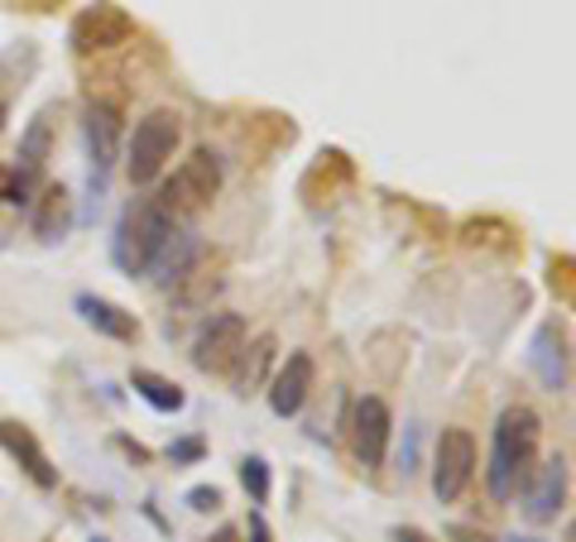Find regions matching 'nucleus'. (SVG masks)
Instances as JSON below:
<instances>
[{
  "label": "nucleus",
  "instance_id": "nucleus-25",
  "mask_svg": "<svg viewBox=\"0 0 576 542\" xmlns=\"http://www.w3.org/2000/svg\"><path fill=\"white\" fill-rule=\"evenodd\" d=\"M96 542H101V538H96Z\"/></svg>",
  "mask_w": 576,
  "mask_h": 542
},
{
  "label": "nucleus",
  "instance_id": "nucleus-17",
  "mask_svg": "<svg viewBox=\"0 0 576 542\" xmlns=\"http://www.w3.org/2000/svg\"><path fill=\"white\" fill-rule=\"evenodd\" d=\"M193 259H197V241L187 236V231H173L168 245L158 250V259H154V269H150V274H154L164 288H173L187 269H193Z\"/></svg>",
  "mask_w": 576,
  "mask_h": 542
},
{
  "label": "nucleus",
  "instance_id": "nucleus-4",
  "mask_svg": "<svg viewBox=\"0 0 576 542\" xmlns=\"http://www.w3.org/2000/svg\"><path fill=\"white\" fill-rule=\"evenodd\" d=\"M216 193H222V158H216L212 150H197L193 158H183V164L173 168V178L164 183V193H158L154 202L168 222H178V216L202 212Z\"/></svg>",
  "mask_w": 576,
  "mask_h": 542
},
{
  "label": "nucleus",
  "instance_id": "nucleus-12",
  "mask_svg": "<svg viewBox=\"0 0 576 542\" xmlns=\"http://www.w3.org/2000/svg\"><path fill=\"white\" fill-rule=\"evenodd\" d=\"M72 222H78V216H72V193L63 183L43 187V193L34 197V236L39 241H63L72 231Z\"/></svg>",
  "mask_w": 576,
  "mask_h": 542
},
{
  "label": "nucleus",
  "instance_id": "nucleus-7",
  "mask_svg": "<svg viewBox=\"0 0 576 542\" xmlns=\"http://www.w3.org/2000/svg\"><path fill=\"white\" fill-rule=\"evenodd\" d=\"M245 346V317L240 313H212V321L197 331L193 341V365L202 375H226L230 360Z\"/></svg>",
  "mask_w": 576,
  "mask_h": 542
},
{
  "label": "nucleus",
  "instance_id": "nucleus-20",
  "mask_svg": "<svg viewBox=\"0 0 576 542\" xmlns=\"http://www.w3.org/2000/svg\"><path fill=\"white\" fill-rule=\"evenodd\" d=\"M187 504H193L197 514H207V509H216V504H222V490H207V485H202V490H193V494H187Z\"/></svg>",
  "mask_w": 576,
  "mask_h": 542
},
{
  "label": "nucleus",
  "instance_id": "nucleus-9",
  "mask_svg": "<svg viewBox=\"0 0 576 542\" xmlns=\"http://www.w3.org/2000/svg\"><path fill=\"white\" fill-rule=\"evenodd\" d=\"M389 408L384 399H374V393H366V399H356V413H351V447H356V461L360 466H384V451H389Z\"/></svg>",
  "mask_w": 576,
  "mask_h": 542
},
{
  "label": "nucleus",
  "instance_id": "nucleus-10",
  "mask_svg": "<svg viewBox=\"0 0 576 542\" xmlns=\"http://www.w3.org/2000/svg\"><path fill=\"white\" fill-rule=\"evenodd\" d=\"M312 379H317L312 356H308V350H294V356L279 365L274 385H269V408L279 418H298L302 403H308V393H312Z\"/></svg>",
  "mask_w": 576,
  "mask_h": 542
},
{
  "label": "nucleus",
  "instance_id": "nucleus-11",
  "mask_svg": "<svg viewBox=\"0 0 576 542\" xmlns=\"http://www.w3.org/2000/svg\"><path fill=\"white\" fill-rule=\"evenodd\" d=\"M0 447H6L10 457L24 466L29 480H34L39 490H53L58 485V471L49 466V457H43V447L34 442V432H29V428H20V422H0Z\"/></svg>",
  "mask_w": 576,
  "mask_h": 542
},
{
  "label": "nucleus",
  "instance_id": "nucleus-21",
  "mask_svg": "<svg viewBox=\"0 0 576 542\" xmlns=\"http://www.w3.org/2000/svg\"><path fill=\"white\" fill-rule=\"evenodd\" d=\"M197 451H202V442H178V447H173V451H168V457H173V461H193V457H197Z\"/></svg>",
  "mask_w": 576,
  "mask_h": 542
},
{
  "label": "nucleus",
  "instance_id": "nucleus-24",
  "mask_svg": "<svg viewBox=\"0 0 576 542\" xmlns=\"http://www.w3.org/2000/svg\"><path fill=\"white\" fill-rule=\"evenodd\" d=\"M461 538H466V542H490V538H475V533H461Z\"/></svg>",
  "mask_w": 576,
  "mask_h": 542
},
{
  "label": "nucleus",
  "instance_id": "nucleus-16",
  "mask_svg": "<svg viewBox=\"0 0 576 542\" xmlns=\"http://www.w3.org/2000/svg\"><path fill=\"white\" fill-rule=\"evenodd\" d=\"M274 360V336H255L250 346H240V356L230 360V385H236V393H255L259 385H265V370Z\"/></svg>",
  "mask_w": 576,
  "mask_h": 542
},
{
  "label": "nucleus",
  "instance_id": "nucleus-2",
  "mask_svg": "<svg viewBox=\"0 0 576 542\" xmlns=\"http://www.w3.org/2000/svg\"><path fill=\"white\" fill-rule=\"evenodd\" d=\"M173 231H178V226H173L168 216L158 212L154 197L130 202V207L121 212V222H115V236H111V259H115V269H125L130 278H135V274H150L154 259H158V250L168 245Z\"/></svg>",
  "mask_w": 576,
  "mask_h": 542
},
{
  "label": "nucleus",
  "instance_id": "nucleus-8",
  "mask_svg": "<svg viewBox=\"0 0 576 542\" xmlns=\"http://www.w3.org/2000/svg\"><path fill=\"white\" fill-rule=\"evenodd\" d=\"M135 34V20L111 6V0H96V6H86L78 20H72V49L82 53H96V49H115V43H125Z\"/></svg>",
  "mask_w": 576,
  "mask_h": 542
},
{
  "label": "nucleus",
  "instance_id": "nucleus-6",
  "mask_svg": "<svg viewBox=\"0 0 576 542\" xmlns=\"http://www.w3.org/2000/svg\"><path fill=\"white\" fill-rule=\"evenodd\" d=\"M475 475V437L466 428H442L438 451H432V494L442 504H456L461 490Z\"/></svg>",
  "mask_w": 576,
  "mask_h": 542
},
{
  "label": "nucleus",
  "instance_id": "nucleus-23",
  "mask_svg": "<svg viewBox=\"0 0 576 542\" xmlns=\"http://www.w3.org/2000/svg\"><path fill=\"white\" fill-rule=\"evenodd\" d=\"M6 115H10V106H6V96H0V125H6Z\"/></svg>",
  "mask_w": 576,
  "mask_h": 542
},
{
  "label": "nucleus",
  "instance_id": "nucleus-14",
  "mask_svg": "<svg viewBox=\"0 0 576 542\" xmlns=\"http://www.w3.org/2000/svg\"><path fill=\"white\" fill-rule=\"evenodd\" d=\"M562 500H567V461L553 457L538 471V485L528 490V519L533 523H547V519H557V509Z\"/></svg>",
  "mask_w": 576,
  "mask_h": 542
},
{
  "label": "nucleus",
  "instance_id": "nucleus-15",
  "mask_svg": "<svg viewBox=\"0 0 576 542\" xmlns=\"http://www.w3.org/2000/svg\"><path fill=\"white\" fill-rule=\"evenodd\" d=\"M533 370H538V379L547 389H562L567 385V350H562V331L547 321V327H538V336H533Z\"/></svg>",
  "mask_w": 576,
  "mask_h": 542
},
{
  "label": "nucleus",
  "instance_id": "nucleus-13",
  "mask_svg": "<svg viewBox=\"0 0 576 542\" xmlns=\"http://www.w3.org/2000/svg\"><path fill=\"white\" fill-rule=\"evenodd\" d=\"M78 317L86 321V327H96L101 336H111V341H135V317L130 313H121L115 303H106V298H96V293H78Z\"/></svg>",
  "mask_w": 576,
  "mask_h": 542
},
{
  "label": "nucleus",
  "instance_id": "nucleus-5",
  "mask_svg": "<svg viewBox=\"0 0 576 542\" xmlns=\"http://www.w3.org/2000/svg\"><path fill=\"white\" fill-rule=\"evenodd\" d=\"M82 130H86V187H92V202H101L115 168V154H121V115L106 101H92Z\"/></svg>",
  "mask_w": 576,
  "mask_h": 542
},
{
  "label": "nucleus",
  "instance_id": "nucleus-1",
  "mask_svg": "<svg viewBox=\"0 0 576 542\" xmlns=\"http://www.w3.org/2000/svg\"><path fill=\"white\" fill-rule=\"evenodd\" d=\"M538 432H543V422L524 403H510L495 418V437H490V475H485L490 500L495 504H510L514 494L528 485L533 457H538Z\"/></svg>",
  "mask_w": 576,
  "mask_h": 542
},
{
  "label": "nucleus",
  "instance_id": "nucleus-18",
  "mask_svg": "<svg viewBox=\"0 0 576 542\" xmlns=\"http://www.w3.org/2000/svg\"><path fill=\"white\" fill-rule=\"evenodd\" d=\"M130 385H135V393L154 408V413H178V408L187 403V399H183V389L173 385V379L154 375V370H135V375H130Z\"/></svg>",
  "mask_w": 576,
  "mask_h": 542
},
{
  "label": "nucleus",
  "instance_id": "nucleus-3",
  "mask_svg": "<svg viewBox=\"0 0 576 542\" xmlns=\"http://www.w3.org/2000/svg\"><path fill=\"white\" fill-rule=\"evenodd\" d=\"M178 135H183V125H178V111H150L144 121L135 125V135H130L125 144V178L135 183V187H150L164 178V168H168V158L173 150H178Z\"/></svg>",
  "mask_w": 576,
  "mask_h": 542
},
{
  "label": "nucleus",
  "instance_id": "nucleus-22",
  "mask_svg": "<svg viewBox=\"0 0 576 542\" xmlns=\"http://www.w3.org/2000/svg\"><path fill=\"white\" fill-rule=\"evenodd\" d=\"M394 542H432V538H428V533H418V529H399Z\"/></svg>",
  "mask_w": 576,
  "mask_h": 542
},
{
  "label": "nucleus",
  "instance_id": "nucleus-19",
  "mask_svg": "<svg viewBox=\"0 0 576 542\" xmlns=\"http://www.w3.org/2000/svg\"><path fill=\"white\" fill-rule=\"evenodd\" d=\"M240 480H245V490H250L255 504L269 500V466L259 461V457H245V461H240Z\"/></svg>",
  "mask_w": 576,
  "mask_h": 542
}]
</instances>
